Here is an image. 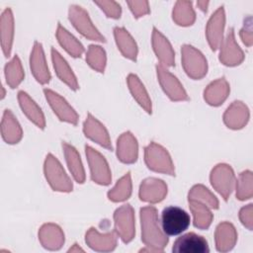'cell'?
Returning <instances> with one entry per match:
<instances>
[{
  "label": "cell",
  "mask_w": 253,
  "mask_h": 253,
  "mask_svg": "<svg viewBox=\"0 0 253 253\" xmlns=\"http://www.w3.org/2000/svg\"><path fill=\"white\" fill-rule=\"evenodd\" d=\"M140 225L141 240L146 248L141 252H162L168 243L167 234L160 226L157 210L152 207H144L140 209Z\"/></svg>",
  "instance_id": "6da1fadb"
},
{
  "label": "cell",
  "mask_w": 253,
  "mask_h": 253,
  "mask_svg": "<svg viewBox=\"0 0 253 253\" xmlns=\"http://www.w3.org/2000/svg\"><path fill=\"white\" fill-rule=\"evenodd\" d=\"M144 160L147 167L158 173L174 175L175 168L171 156L162 145L151 142L144 148Z\"/></svg>",
  "instance_id": "7a4b0ae2"
},
{
  "label": "cell",
  "mask_w": 253,
  "mask_h": 253,
  "mask_svg": "<svg viewBox=\"0 0 253 253\" xmlns=\"http://www.w3.org/2000/svg\"><path fill=\"white\" fill-rule=\"evenodd\" d=\"M44 176L52 190L57 192H70L73 185L65 173L62 165L52 154H47L43 165Z\"/></svg>",
  "instance_id": "3957f363"
},
{
  "label": "cell",
  "mask_w": 253,
  "mask_h": 253,
  "mask_svg": "<svg viewBox=\"0 0 253 253\" xmlns=\"http://www.w3.org/2000/svg\"><path fill=\"white\" fill-rule=\"evenodd\" d=\"M189 213L181 208L170 206L165 208L161 213V227L163 231L174 236L185 231L190 225Z\"/></svg>",
  "instance_id": "277c9868"
},
{
  "label": "cell",
  "mask_w": 253,
  "mask_h": 253,
  "mask_svg": "<svg viewBox=\"0 0 253 253\" xmlns=\"http://www.w3.org/2000/svg\"><path fill=\"white\" fill-rule=\"evenodd\" d=\"M182 65L187 75L193 79L203 78L208 71V62L204 54L190 44H184L181 48Z\"/></svg>",
  "instance_id": "5b68a950"
},
{
  "label": "cell",
  "mask_w": 253,
  "mask_h": 253,
  "mask_svg": "<svg viewBox=\"0 0 253 253\" xmlns=\"http://www.w3.org/2000/svg\"><path fill=\"white\" fill-rule=\"evenodd\" d=\"M68 18L75 29L85 38L95 42H105V38L93 25L89 14L82 7L72 5L68 11Z\"/></svg>",
  "instance_id": "8992f818"
},
{
  "label": "cell",
  "mask_w": 253,
  "mask_h": 253,
  "mask_svg": "<svg viewBox=\"0 0 253 253\" xmlns=\"http://www.w3.org/2000/svg\"><path fill=\"white\" fill-rule=\"evenodd\" d=\"M210 179L213 189L227 201L235 188V175L232 168L224 163L217 164L211 170Z\"/></svg>",
  "instance_id": "52a82bcc"
},
{
  "label": "cell",
  "mask_w": 253,
  "mask_h": 253,
  "mask_svg": "<svg viewBox=\"0 0 253 253\" xmlns=\"http://www.w3.org/2000/svg\"><path fill=\"white\" fill-rule=\"evenodd\" d=\"M115 232L125 242H130L135 234L134 211L130 205H124L114 212Z\"/></svg>",
  "instance_id": "ba28073f"
},
{
  "label": "cell",
  "mask_w": 253,
  "mask_h": 253,
  "mask_svg": "<svg viewBox=\"0 0 253 253\" xmlns=\"http://www.w3.org/2000/svg\"><path fill=\"white\" fill-rule=\"evenodd\" d=\"M85 152L92 181L99 185H109L112 181V175L109 164L105 157L89 145H86Z\"/></svg>",
  "instance_id": "9c48e42d"
},
{
  "label": "cell",
  "mask_w": 253,
  "mask_h": 253,
  "mask_svg": "<svg viewBox=\"0 0 253 253\" xmlns=\"http://www.w3.org/2000/svg\"><path fill=\"white\" fill-rule=\"evenodd\" d=\"M156 73L161 88L172 101L188 100V95L183 85L175 75L166 69L165 66L158 64L156 66Z\"/></svg>",
  "instance_id": "30bf717a"
},
{
  "label": "cell",
  "mask_w": 253,
  "mask_h": 253,
  "mask_svg": "<svg viewBox=\"0 0 253 253\" xmlns=\"http://www.w3.org/2000/svg\"><path fill=\"white\" fill-rule=\"evenodd\" d=\"M43 93L45 99L51 107L54 114L62 122H66L72 125H76L78 122V115L75 110L67 103V101L59 94L50 89H44Z\"/></svg>",
  "instance_id": "8fae6325"
},
{
  "label": "cell",
  "mask_w": 253,
  "mask_h": 253,
  "mask_svg": "<svg viewBox=\"0 0 253 253\" xmlns=\"http://www.w3.org/2000/svg\"><path fill=\"white\" fill-rule=\"evenodd\" d=\"M225 25V13L223 7H218L208 21L206 36L208 42L212 50H216L223 40V31Z\"/></svg>",
  "instance_id": "7c38bea8"
},
{
  "label": "cell",
  "mask_w": 253,
  "mask_h": 253,
  "mask_svg": "<svg viewBox=\"0 0 253 253\" xmlns=\"http://www.w3.org/2000/svg\"><path fill=\"white\" fill-rule=\"evenodd\" d=\"M219 47V61L222 64L226 66H235L243 61L244 53L235 41L232 28L229 29Z\"/></svg>",
  "instance_id": "4fadbf2b"
},
{
  "label": "cell",
  "mask_w": 253,
  "mask_h": 253,
  "mask_svg": "<svg viewBox=\"0 0 253 253\" xmlns=\"http://www.w3.org/2000/svg\"><path fill=\"white\" fill-rule=\"evenodd\" d=\"M172 251L175 253H208L210 248L205 237L189 232L176 239Z\"/></svg>",
  "instance_id": "5bb4252c"
},
{
  "label": "cell",
  "mask_w": 253,
  "mask_h": 253,
  "mask_svg": "<svg viewBox=\"0 0 253 253\" xmlns=\"http://www.w3.org/2000/svg\"><path fill=\"white\" fill-rule=\"evenodd\" d=\"M31 71L36 80L41 84H46L50 80V73L45 61V56L42 43L35 42L30 56Z\"/></svg>",
  "instance_id": "9a60e30c"
},
{
  "label": "cell",
  "mask_w": 253,
  "mask_h": 253,
  "mask_svg": "<svg viewBox=\"0 0 253 253\" xmlns=\"http://www.w3.org/2000/svg\"><path fill=\"white\" fill-rule=\"evenodd\" d=\"M167 195V185L160 179L147 178L139 187V199L143 202L156 204L161 202Z\"/></svg>",
  "instance_id": "2e32d148"
},
{
  "label": "cell",
  "mask_w": 253,
  "mask_h": 253,
  "mask_svg": "<svg viewBox=\"0 0 253 253\" xmlns=\"http://www.w3.org/2000/svg\"><path fill=\"white\" fill-rule=\"evenodd\" d=\"M118 235L115 231L100 233L96 228L91 227L85 235V241L87 245L99 252H109L116 248Z\"/></svg>",
  "instance_id": "e0dca14e"
},
{
  "label": "cell",
  "mask_w": 253,
  "mask_h": 253,
  "mask_svg": "<svg viewBox=\"0 0 253 253\" xmlns=\"http://www.w3.org/2000/svg\"><path fill=\"white\" fill-rule=\"evenodd\" d=\"M152 47L153 50L161 62V65L165 67H171L175 65V52L171 43L156 28L152 31Z\"/></svg>",
  "instance_id": "ac0fdd59"
},
{
  "label": "cell",
  "mask_w": 253,
  "mask_h": 253,
  "mask_svg": "<svg viewBox=\"0 0 253 253\" xmlns=\"http://www.w3.org/2000/svg\"><path fill=\"white\" fill-rule=\"evenodd\" d=\"M83 131L91 140L97 142L107 149H112V143L108 130L106 129L105 126L91 114L87 115L83 125Z\"/></svg>",
  "instance_id": "d6986e66"
},
{
  "label": "cell",
  "mask_w": 253,
  "mask_h": 253,
  "mask_svg": "<svg viewBox=\"0 0 253 253\" xmlns=\"http://www.w3.org/2000/svg\"><path fill=\"white\" fill-rule=\"evenodd\" d=\"M117 156L123 163H133L138 156V144L134 135L126 131L117 140Z\"/></svg>",
  "instance_id": "ffe728a7"
},
{
  "label": "cell",
  "mask_w": 253,
  "mask_h": 253,
  "mask_svg": "<svg viewBox=\"0 0 253 253\" xmlns=\"http://www.w3.org/2000/svg\"><path fill=\"white\" fill-rule=\"evenodd\" d=\"M249 120V110L241 101H234L224 112L223 122L231 129H239L246 126Z\"/></svg>",
  "instance_id": "44dd1931"
},
{
  "label": "cell",
  "mask_w": 253,
  "mask_h": 253,
  "mask_svg": "<svg viewBox=\"0 0 253 253\" xmlns=\"http://www.w3.org/2000/svg\"><path fill=\"white\" fill-rule=\"evenodd\" d=\"M41 244L48 250H58L64 243V233L55 223H44L39 230Z\"/></svg>",
  "instance_id": "7402d4cb"
},
{
  "label": "cell",
  "mask_w": 253,
  "mask_h": 253,
  "mask_svg": "<svg viewBox=\"0 0 253 253\" xmlns=\"http://www.w3.org/2000/svg\"><path fill=\"white\" fill-rule=\"evenodd\" d=\"M215 247L219 252L231 250L237 241V232L233 224L227 221L219 223L214 232Z\"/></svg>",
  "instance_id": "603a6c76"
},
{
  "label": "cell",
  "mask_w": 253,
  "mask_h": 253,
  "mask_svg": "<svg viewBox=\"0 0 253 253\" xmlns=\"http://www.w3.org/2000/svg\"><path fill=\"white\" fill-rule=\"evenodd\" d=\"M1 47L6 57L10 56L14 39V17L10 8L5 9L0 18Z\"/></svg>",
  "instance_id": "cb8c5ba5"
},
{
  "label": "cell",
  "mask_w": 253,
  "mask_h": 253,
  "mask_svg": "<svg viewBox=\"0 0 253 253\" xmlns=\"http://www.w3.org/2000/svg\"><path fill=\"white\" fill-rule=\"evenodd\" d=\"M230 88L224 78H218L210 83L204 91V99L211 106L221 105L229 95Z\"/></svg>",
  "instance_id": "d4e9b609"
},
{
  "label": "cell",
  "mask_w": 253,
  "mask_h": 253,
  "mask_svg": "<svg viewBox=\"0 0 253 253\" xmlns=\"http://www.w3.org/2000/svg\"><path fill=\"white\" fill-rule=\"evenodd\" d=\"M18 101L23 113L27 116V118L40 128H44V116L38 104L24 91H20L18 93Z\"/></svg>",
  "instance_id": "484cf974"
},
{
  "label": "cell",
  "mask_w": 253,
  "mask_h": 253,
  "mask_svg": "<svg viewBox=\"0 0 253 253\" xmlns=\"http://www.w3.org/2000/svg\"><path fill=\"white\" fill-rule=\"evenodd\" d=\"M51 59L55 73L57 74L58 78L62 82H64L70 89L77 90L79 87L76 76L74 75L67 61L61 56V54L55 48H51Z\"/></svg>",
  "instance_id": "4316f807"
},
{
  "label": "cell",
  "mask_w": 253,
  "mask_h": 253,
  "mask_svg": "<svg viewBox=\"0 0 253 253\" xmlns=\"http://www.w3.org/2000/svg\"><path fill=\"white\" fill-rule=\"evenodd\" d=\"M1 134L3 139L10 144L17 143L23 136L22 127L10 110H5L1 121Z\"/></svg>",
  "instance_id": "83f0119b"
},
{
  "label": "cell",
  "mask_w": 253,
  "mask_h": 253,
  "mask_svg": "<svg viewBox=\"0 0 253 253\" xmlns=\"http://www.w3.org/2000/svg\"><path fill=\"white\" fill-rule=\"evenodd\" d=\"M63 153L66 160V164L68 166V169L73 176L74 180L77 183H84L85 181V170L80 158V155L78 151L70 144L63 142L62 143Z\"/></svg>",
  "instance_id": "f1b7e54d"
},
{
  "label": "cell",
  "mask_w": 253,
  "mask_h": 253,
  "mask_svg": "<svg viewBox=\"0 0 253 253\" xmlns=\"http://www.w3.org/2000/svg\"><path fill=\"white\" fill-rule=\"evenodd\" d=\"M114 37L122 54L130 60H135L137 56V45L130 34L125 28L116 27L114 29Z\"/></svg>",
  "instance_id": "f546056e"
},
{
  "label": "cell",
  "mask_w": 253,
  "mask_h": 253,
  "mask_svg": "<svg viewBox=\"0 0 253 253\" xmlns=\"http://www.w3.org/2000/svg\"><path fill=\"white\" fill-rule=\"evenodd\" d=\"M128 89L134 98V100L138 103V105L148 114H151L152 111V104L151 100L149 98V95L142 84V82L139 80V78L135 74H129L126 79Z\"/></svg>",
  "instance_id": "4dcf8cb0"
},
{
  "label": "cell",
  "mask_w": 253,
  "mask_h": 253,
  "mask_svg": "<svg viewBox=\"0 0 253 253\" xmlns=\"http://www.w3.org/2000/svg\"><path fill=\"white\" fill-rule=\"evenodd\" d=\"M56 38L60 45L73 57H80L84 52L82 43L60 24L57 25Z\"/></svg>",
  "instance_id": "1f68e13d"
},
{
  "label": "cell",
  "mask_w": 253,
  "mask_h": 253,
  "mask_svg": "<svg viewBox=\"0 0 253 253\" xmlns=\"http://www.w3.org/2000/svg\"><path fill=\"white\" fill-rule=\"evenodd\" d=\"M189 207L193 214L194 225L200 229H208L213 218L211 209L195 200H189Z\"/></svg>",
  "instance_id": "d6a6232c"
},
{
  "label": "cell",
  "mask_w": 253,
  "mask_h": 253,
  "mask_svg": "<svg viewBox=\"0 0 253 253\" xmlns=\"http://www.w3.org/2000/svg\"><path fill=\"white\" fill-rule=\"evenodd\" d=\"M173 21L183 27L191 26L194 24L196 19V14L193 9L191 1H177L172 12Z\"/></svg>",
  "instance_id": "836d02e7"
},
{
  "label": "cell",
  "mask_w": 253,
  "mask_h": 253,
  "mask_svg": "<svg viewBox=\"0 0 253 253\" xmlns=\"http://www.w3.org/2000/svg\"><path fill=\"white\" fill-rule=\"evenodd\" d=\"M131 178L130 174L126 173L116 184V186L108 192V198L112 202H124L131 195Z\"/></svg>",
  "instance_id": "e575fe53"
},
{
  "label": "cell",
  "mask_w": 253,
  "mask_h": 253,
  "mask_svg": "<svg viewBox=\"0 0 253 253\" xmlns=\"http://www.w3.org/2000/svg\"><path fill=\"white\" fill-rule=\"evenodd\" d=\"M5 77L6 82L11 88H16L23 81L25 77L24 69L20 58L15 55L6 65H5Z\"/></svg>",
  "instance_id": "d590c367"
},
{
  "label": "cell",
  "mask_w": 253,
  "mask_h": 253,
  "mask_svg": "<svg viewBox=\"0 0 253 253\" xmlns=\"http://www.w3.org/2000/svg\"><path fill=\"white\" fill-rule=\"evenodd\" d=\"M188 200H195L207 205L211 210L218 209V200L216 197L204 185L198 184L191 188Z\"/></svg>",
  "instance_id": "8d00e7d4"
},
{
  "label": "cell",
  "mask_w": 253,
  "mask_h": 253,
  "mask_svg": "<svg viewBox=\"0 0 253 253\" xmlns=\"http://www.w3.org/2000/svg\"><path fill=\"white\" fill-rule=\"evenodd\" d=\"M236 198L240 201L251 199L253 196V174L250 170L243 171L239 174L235 182Z\"/></svg>",
  "instance_id": "74e56055"
},
{
  "label": "cell",
  "mask_w": 253,
  "mask_h": 253,
  "mask_svg": "<svg viewBox=\"0 0 253 253\" xmlns=\"http://www.w3.org/2000/svg\"><path fill=\"white\" fill-rule=\"evenodd\" d=\"M86 61L94 70L98 72H104L107 62L105 49L100 45H89L86 52Z\"/></svg>",
  "instance_id": "f35d334b"
},
{
  "label": "cell",
  "mask_w": 253,
  "mask_h": 253,
  "mask_svg": "<svg viewBox=\"0 0 253 253\" xmlns=\"http://www.w3.org/2000/svg\"><path fill=\"white\" fill-rule=\"evenodd\" d=\"M94 3L98 5L108 17L114 19H118L121 17L122 9L120 4L116 1H94Z\"/></svg>",
  "instance_id": "ab89813d"
},
{
  "label": "cell",
  "mask_w": 253,
  "mask_h": 253,
  "mask_svg": "<svg viewBox=\"0 0 253 253\" xmlns=\"http://www.w3.org/2000/svg\"><path fill=\"white\" fill-rule=\"evenodd\" d=\"M126 4L135 18L142 17L149 13V4L147 1H127Z\"/></svg>",
  "instance_id": "60d3db41"
},
{
  "label": "cell",
  "mask_w": 253,
  "mask_h": 253,
  "mask_svg": "<svg viewBox=\"0 0 253 253\" xmlns=\"http://www.w3.org/2000/svg\"><path fill=\"white\" fill-rule=\"evenodd\" d=\"M240 38L243 42V43L247 46H251L253 43V30H252V19L251 17H248L244 21V26L240 30Z\"/></svg>",
  "instance_id": "b9f144b4"
},
{
  "label": "cell",
  "mask_w": 253,
  "mask_h": 253,
  "mask_svg": "<svg viewBox=\"0 0 253 253\" xmlns=\"http://www.w3.org/2000/svg\"><path fill=\"white\" fill-rule=\"evenodd\" d=\"M239 219L245 227H247L249 230H252V228H253V206H252V204H249L240 210Z\"/></svg>",
  "instance_id": "7bdbcfd3"
},
{
  "label": "cell",
  "mask_w": 253,
  "mask_h": 253,
  "mask_svg": "<svg viewBox=\"0 0 253 253\" xmlns=\"http://www.w3.org/2000/svg\"><path fill=\"white\" fill-rule=\"evenodd\" d=\"M197 5L200 7V9L204 12H207L208 9V5H209V1H198Z\"/></svg>",
  "instance_id": "ee69618b"
},
{
  "label": "cell",
  "mask_w": 253,
  "mask_h": 253,
  "mask_svg": "<svg viewBox=\"0 0 253 253\" xmlns=\"http://www.w3.org/2000/svg\"><path fill=\"white\" fill-rule=\"evenodd\" d=\"M69 252H79V251H81V252H83L84 250L81 248V247H79V245H77L76 243L72 246V247H70L69 248V250H68Z\"/></svg>",
  "instance_id": "f6af8a7d"
}]
</instances>
